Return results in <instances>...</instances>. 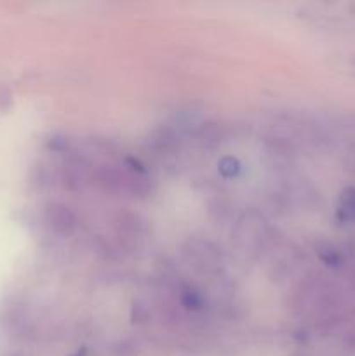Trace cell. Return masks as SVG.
Wrapping results in <instances>:
<instances>
[{"mask_svg": "<svg viewBox=\"0 0 355 356\" xmlns=\"http://www.w3.org/2000/svg\"><path fill=\"white\" fill-rule=\"evenodd\" d=\"M340 211L350 221H355V188H347L341 193L340 200Z\"/></svg>", "mask_w": 355, "mask_h": 356, "instance_id": "6da1fadb", "label": "cell"}]
</instances>
